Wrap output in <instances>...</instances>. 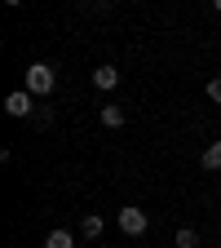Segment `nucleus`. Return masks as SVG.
<instances>
[{
  "mask_svg": "<svg viewBox=\"0 0 221 248\" xmlns=\"http://www.w3.org/2000/svg\"><path fill=\"white\" fill-rule=\"evenodd\" d=\"M212 9H217V14H221V0H212Z\"/></svg>",
  "mask_w": 221,
  "mask_h": 248,
  "instance_id": "12",
  "label": "nucleus"
},
{
  "mask_svg": "<svg viewBox=\"0 0 221 248\" xmlns=\"http://www.w3.org/2000/svg\"><path fill=\"white\" fill-rule=\"evenodd\" d=\"M115 222H119V231H124V235H133V239H137V235H146L150 217H146L137 204H129V208H119V217H115Z\"/></svg>",
  "mask_w": 221,
  "mask_h": 248,
  "instance_id": "2",
  "label": "nucleus"
},
{
  "mask_svg": "<svg viewBox=\"0 0 221 248\" xmlns=\"http://www.w3.org/2000/svg\"><path fill=\"white\" fill-rule=\"evenodd\" d=\"M102 226H106V222H102L98 213H84V222H80V235H84V239H98V235H102Z\"/></svg>",
  "mask_w": 221,
  "mask_h": 248,
  "instance_id": "4",
  "label": "nucleus"
},
{
  "mask_svg": "<svg viewBox=\"0 0 221 248\" xmlns=\"http://www.w3.org/2000/svg\"><path fill=\"white\" fill-rule=\"evenodd\" d=\"M53 84H58V76H53L49 62H31V67H27V93L44 98V93H53Z\"/></svg>",
  "mask_w": 221,
  "mask_h": 248,
  "instance_id": "1",
  "label": "nucleus"
},
{
  "mask_svg": "<svg viewBox=\"0 0 221 248\" xmlns=\"http://www.w3.org/2000/svg\"><path fill=\"white\" fill-rule=\"evenodd\" d=\"M217 231H221V222H217Z\"/></svg>",
  "mask_w": 221,
  "mask_h": 248,
  "instance_id": "13",
  "label": "nucleus"
},
{
  "mask_svg": "<svg viewBox=\"0 0 221 248\" xmlns=\"http://www.w3.org/2000/svg\"><path fill=\"white\" fill-rule=\"evenodd\" d=\"M173 244H177V248H199V235H195V231H191V226H181V231H177V239H173Z\"/></svg>",
  "mask_w": 221,
  "mask_h": 248,
  "instance_id": "9",
  "label": "nucleus"
},
{
  "mask_svg": "<svg viewBox=\"0 0 221 248\" xmlns=\"http://www.w3.org/2000/svg\"><path fill=\"white\" fill-rule=\"evenodd\" d=\"M31 98H36V93H27V89H18V93H9V98H5V111H9L14 120H27L31 111H36V102H31Z\"/></svg>",
  "mask_w": 221,
  "mask_h": 248,
  "instance_id": "3",
  "label": "nucleus"
},
{
  "mask_svg": "<svg viewBox=\"0 0 221 248\" xmlns=\"http://www.w3.org/2000/svg\"><path fill=\"white\" fill-rule=\"evenodd\" d=\"M208 98L221 107V76H212V80H208Z\"/></svg>",
  "mask_w": 221,
  "mask_h": 248,
  "instance_id": "10",
  "label": "nucleus"
},
{
  "mask_svg": "<svg viewBox=\"0 0 221 248\" xmlns=\"http://www.w3.org/2000/svg\"><path fill=\"white\" fill-rule=\"evenodd\" d=\"M102 124L106 129H119L124 124V107H102Z\"/></svg>",
  "mask_w": 221,
  "mask_h": 248,
  "instance_id": "8",
  "label": "nucleus"
},
{
  "mask_svg": "<svg viewBox=\"0 0 221 248\" xmlns=\"http://www.w3.org/2000/svg\"><path fill=\"white\" fill-rule=\"evenodd\" d=\"M204 169H221V142H212V146H204Z\"/></svg>",
  "mask_w": 221,
  "mask_h": 248,
  "instance_id": "7",
  "label": "nucleus"
},
{
  "mask_svg": "<svg viewBox=\"0 0 221 248\" xmlns=\"http://www.w3.org/2000/svg\"><path fill=\"white\" fill-rule=\"evenodd\" d=\"M5 5H9V9H18V5H22V0H5Z\"/></svg>",
  "mask_w": 221,
  "mask_h": 248,
  "instance_id": "11",
  "label": "nucleus"
},
{
  "mask_svg": "<svg viewBox=\"0 0 221 248\" xmlns=\"http://www.w3.org/2000/svg\"><path fill=\"white\" fill-rule=\"evenodd\" d=\"M93 84H98V89H115L119 84V71L115 67H98V71H93Z\"/></svg>",
  "mask_w": 221,
  "mask_h": 248,
  "instance_id": "6",
  "label": "nucleus"
},
{
  "mask_svg": "<svg viewBox=\"0 0 221 248\" xmlns=\"http://www.w3.org/2000/svg\"><path fill=\"white\" fill-rule=\"evenodd\" d=\"M44 248H75V235L71 231H49L44 235Z\"/></svg>",
  "mask_w": 221,
  "mask_h": 248,
  "instance_id": "5",
  "label": "nucleus"
}]
</instances>
